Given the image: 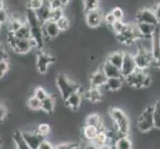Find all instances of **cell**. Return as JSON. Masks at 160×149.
I'll return each mask as SVG.
<instances>
[{"mask_svg":"<svg viewBox=\"0 0 160 149\" xmlns=\"http://www.w3.org/2000/svg\"><path fill=\"white\" fill-rule=\"evenodd\" d=\"M43 32H44V36H45V41H46V38L48 39H56L58 38L61 34V31L59 29V27L57 25L56 22L49 20L47 22H45L43 25Z\"/></svg>","mask_w":160,"mask_h":149,"instance_id":"cell-12","label":"cell"},{"mask_svg":"<svg viewBox=\"0 0 160 149\" xmlns=\"http://www.w3.org/2000/svg\"><path fill=\"white\" fill-rule=\"evenodd\" d=\"M135 25L140 36L144 38H151L158 27V26H154L151 24H147V23H135Z\"/></svg>","mask_w":160,"mask_h":149,"instance_id":"cell-18","label":"cell"},{"mask_svg":"<svg viewBox=\"0 0 160 149\" xmlns=\"http://www.w3.org/2000/svg\"><path fill=\"white\" fill-rule=\"evenodd\" d=\"M124 84H128L129 87L135 90H141L145 87H149L152 84L151 75L148 72H143L136 70L128 78L124 79Z\"/></svg>","mask_w":160,"mask_h":149,"instance_id":"cell-3","label":"cell"},{"mask_svg":"<svg viewBox=\"0 0 160 149\" xmlns=\"http://www.w3.org/2000/svg\"><path fill=\"white\" fill-rule=\"evenodd\" d=\"M60 1L62 3L63 7H67V6H69V4L71 3L72 0H60Z\"/></svg>","mask_w":160,"mask_h":149,"instance_id":"cell-49","label":"cell"},{"mask_svg":"<svg viewBox=\"0 0 160 149\" xmlns=\"http://www.w3.org/2000/svg\"><path fill=\"white\" fill-rule=\"evenodd\" d=\"M51 11L52 10L50 9V7H49L48 1H47V0H45V2H44V4H43V6L40 9H38L37 11H35V13L37 15L38 19H39V21L41 22L42 24H44L45 22L50 20Z\"/></svg>","mask_w":160,"mask_h":149,"instance_id":"cell-21","label":"cell"},{"mask_svg":"<svg viewBox=\"0 0 160 149\" xmlns=\"http://www.w3.org/2000/svg\"><path fill=\"white\" fill-rule=\"evenodd\" d=\"M159 26H160V20H159Z\"/></svg>","mask_w":160,"mask_h":149,"instance_id":"cell-53","label":"cell"},{"mask_svg":"<svg viewBox=\"0 0 160 149\" xmlns=\"http://www.w3.org/2000/svg\"><path fill=\"white\" fill-rule=\"evenodd\" d=\"M54 148H55V146L47 139H44L41 142V144L39 145V147H38V149H54Z\"/></svg>","mask_w":160,"mask_h":149,"instance_id":"cell-45","label":"cell"},{"mask_svg":"<svg viewBox=\"0 0 160 149\" xmlns=\"http://www.w3.org/2000/svg\"><path fill=\"white\" fill-rule=\"evenodd\" d=\"M81 149H98V148H97L95 145L92 144L91 142H89V143H88V144H86L84 147H82Z\"/></svg>","mask_w":160,"mask_h":149,"instance_id":"cell-48","label":"cell"},{"mask_svg":"<svg viewBox=\"0 0 160 149\" xmlns=\"http://www.w3.org/2000/svg\"><path fill=\"white\" fill-rule=\"evenodd\" d=\"M12 140L14 142L15 149H31L29 145L27 144L26 141L24 140L23 136H22L21 131H16L12 136Z\"/></svg>","mask_w":160,"mask_h":149,"instance_id":"cell-26","label":"cell"},{"mask_svg":"<svg viewBox=\"0 0 160 149\" xmlns=\"http://www.w3.org/2000/svg\"><path fill=\"white\" fill-rule=\"evenodd\" d=\"M114 149H133V142L129 135L118 136L114 142Z\"/></svg>","mask_w":160,"mask_h":149,"instance_id":"cell-22","label":"cell"},{"mask_svg":"<svg viewBox=\"0 0 160 149\" xmlns=\"http://www.w3.org/2000/svg\"><path fill=\"white\" fill-rule=\"evenodd\" d=\"M78 143L75 142H64L55 146V149H73Z\"/></svg>","mask_w":160,"mask_h":149,"instance_id":"cell-43","label":"cell"},{"mask_svg":"<svg viewBox=\"0 0 160 149\" xmlns=\"http://www.w3.org/2000/svg\"><path fill=\"white\" fill-rule=\"evenodd\" d=\"M136 23H147L154 26L159 25V21L156 18L153 10L149 8H142L138 10L135 14Z\"/></svg>","mask_w":160,"mask_h":149,"instance_id":"cell-9","label":"cell"},{"mask_svg":"<svg viewBox=\"0 0 160 149\" xmlns=\"http://www.w3.org/2000/svg\"><path fill=\"white\" fill-rule=\"evenodd\" d=\"M100 131H101V129H98L97 127H93V126L85 125L84 129H82V133H84L85 138L91 142L96 138Z\"/></svg>","mask_w":160,"mask_h":149,"instance_id":"cell-27","label":"cell"},{"mask_svg":"<svg viewBox=\"0 0 160 149\" xmlns=\"http://www.w3.org/2000/svg\"><path fill=\"white\" fill-rule=\"evenodd\" d=\"M33 96H34L35 97H37L39 101H43L44 98H46L49 93L47 92V91L44 89V87H37L36 89L34 90V92H33Z\"/></svg>","mask_w":160,"mask_h":149,"instance_id":"cell-35","label":"cell"},{"mask_svg":"<svg viewBox=\"0 0 160 149\" xmlns=\"http://www.w3.org/2000/svg\"><path fill=\"white\" fill-rule=\"evenodd\" d=\"M152 66H154L156 70H159L160 71V55H159V56L156 59H153Z\"/></svg>","mask_w":160,"mask_h":149,"instance_id":"cell-47","label":"cell"},{"mask_svg":"<svg viewBox=\"0 0 160 149\" xmlns=\"http://www.w3.org/2000/svg\"><path fill=\"white\" fill-rule=\"evenodd\" d=\"M119 70H120L121 77H122L123 79L128 78L129 75H131L133 72L136 71V66H135V62H134L133 54L124 51L123 62L121 64V67Z\"/></svg>","mask_w":160,"mask_h":149,"instance_id":"cell-10","label":"cell"},{"mask_svg":"<svg viewBox=\"0 0 160 149\" xmlns=\"http://www.w3.org/2000/svg\"><path fill=\"white\" fill-rule=\"evenodd\" d=\"M123 57H124V51H114L108 55L106 59L107 62L112 64L114 67L120 69L121 64L123 62Z\"/></svg>","mask_w":160,"mask_h":149,"instance_id":"cell-19","label":"cell"},{"mask_svg":"<svg viewBox=\"0 0 160 149\" xmlns=\"http://www.w3.org/2000/svg\"><path fill=\"white\" fill-rule=\"evenodd\" d=\"M4 8H6L5 7V1L4 0H0V10L4 9Z\"/></svg>","mask_w":160,"mask_h":149,"instance_id":"cell-50","label":"cell"},{"mask_svg":"<svg viewBox=\"0 0 160 149\" xmlns=\"http://www.w3.org/2000/svg\"><path fill=\"white\" fill-rule=\"evenodd\" d=\"M9 71V62L2 61L0 62V80H2Z\"/></svg>","mask_w":160,"mask_h":149,"instance_id":"cell-38","label":"cell"},{"mask_svg":"<svg viewBox=\"0 0 160 149\" xmlns=\"http://www.w3.org/2000/svg\"><path fill=\"white\" fill-rule=\"evenodd\" d=\"M22 136H23L24 140L26 141L27 144L29 145L31 149H38L41 142L45 139L43 136H41L39 133L35 131H21Z\"/></svg>","mask_w":160,"mask_h":149,"instance_id":"cell-11","label":"cell"},{"mask_svg":"<svg viewBox=\"0 0 160 149\" xmlns=\"http://www.w3.org/2000/svg\"><path fill=\"white\" fill-rule=\"evenodd\" d=\"M152 118L154 129L160 130V98L152 104Z\"/></svg>","mask_w":160,"mask_h":149,"instance_id":"cell-25","label":"cell"},{"mask_svg":"<svg viewBox=\"0 0 160 149\" xmlns=\"http://www.w3.org/2000/svg\"><path fill=\"white\" fill-rule=\"evenodd\" d=\"M133 57H134L136 70L147 72L152 67L153 58H152L151 53L147 52L141 48L136 47V53L133 55Z\"/></svg>","mask_w":160,"mask_h":149,"instance_id":"cell-6","label":"cell"},{"mask_svg":"<svg viewBox=\"0 0 160 149\" xmlns=\"http://www.w3.org/2000/svg\"><path fill=\"white\" fill-rule=\"evenodd\" d=\"M109 118L119 135H129L131 124L129 117L122 108L114 107L109 110Z\"/></svg>","mask_w":160,"mask_h":149,"instance_id":"cell-1","label":"cell"},{"mask_svg":"<svg viewBox=\"0 0 160 149\" xmlns=\"http://www.w3.org/2000/svg\"><path fill=\"white\" fill-rule=\"evenodd\" d=\"M56 61V58H55L52 54H50L49 52L45 51V50H41L39 51V53L37 54L36 56V68L38 70L40 74L45 75L50 66Z\"/></svg>","mask_w":160,"mask_h":149,"instance_id":"cell-7","label":"cell"},{"mask_svg":"<svg viewBox=\"0 0 160 149\" xmlns=\"http://www.w3.org/2000/svg\"><path fill=\"white\" fill-rule=\"evenodd\" d=\"M54 149H55V148H54Z\"/></svg>","mask_w":160,"mask_h":149,"instance_id":"cell-54","label":"cell"},{"mask_svg":"<svg viewBox=\"0 0 160 149\" xmlns=\"http://www.w3.org/2000/svg\"><path fill=\"white\" fill-rule=\"evenodd\" d=\"M45 0H25V8L28 10H32V11H37L38 9H40Z\"/></svg>","mask_w":160,"mask_h":149,"instance_id":"cell-30","label":"cell"},{"mask_svg":"<svg viewBox=\"0 0 160 149\" xmlns=\"http://www.w3.org/2000/svg\"><path fill=\"white\" fill-rule=\"evenodd\" d=\"M137 129L139 130L140 133H149L150 131L154 129L152 118V104L141 109L138 118H137Z\"/></svg>","mask_w":160,"mask_h":149,"instance_id":"cell-5","label":"cell"},{"mask_svg":"<svg viewBox=\"0 0 160 149\" xmlns=\"http://www.w3.org/2000/svg\"><path fill=\"white\" fill-rule=\"evenodd\" d=\"M108 78L104 74L102 73V71L100 69L96 70L90 76V85L91 87H97V89H102L106 85Z\"/></svg>","mask_w":160,"mask_h":149,"instance_id":"cell-14","label":"cell"},{"mask_svg":"<svg viewBox=\"0 0 160 149\" xmlns=\"http://www.w3.org/2000/svg\"><path fill=\"white\" fill-rule=\"evenodd\" d=\"M56 87L63 101H65L73 92L81 91V86L74 80H72L68 75L61 73L56 78Z\"/></svg>","mask_w":160,"mask_h":149,"instance_id":"cell-2","label":"cell"},{"mask_svg":"<svg viewBox=\"0 0 160 149\" xmlns=\"http://www.w3.org/2000/svg\"><path fill=\"white\" fill-rule=\"evenodd\" d=\"M8 114V109L4 104L0 103V124L4 122V120L6 119Z\"/></svg>","mask_w":160,"mask_h":149,"instance_id":"cell-42","label":"cell"},{"mask_svg":"<svg viewBox=\"0 0 160 149\" xmlns=\"http://www.w3.org/2000/svg\"><path fill=\"white\" fill-rule=\"evenodd\" d=\"M123 86H124L123 78H121V77L120 78H110L107 80V82H106V85H104L103 89L108 92H114L122 89Z\"/></svg>","mask_w":160,"mask_h":149,"instance_id":"cell-15","label":"cell"},{"mask_svg":"<svg viewBox=\"0 0 160 149\" xmlns=\"http://www.w3.org/2000/svg\"><path fill=\"white\" fill-rule=\"evenodd\" d=\"M55 106H56L55 98L50 95L41 101V110L47 114H52L55 112Z\"/></svg>","mask_w":160,"mask_h":149,"instance_id":"cell-23","label":"cell"},{"mask_svg":"<svg viewBox=\"0 0 160 149\" xmlns=\"http://www.w3.org/2000/svg\"><path fill=\"white\" fill-rule=\"evenodd\" d=\"M82 102V92L81 91L73 92L64 101L65 106L69 109L74 110V112L78 110L81 107Z\"/></svg>","mask_w":160,"mask_h":149,"instance_id":"cell-13","label":"cell"},{"mask_svg":"<svg viewBox=\"0 0 160 149\" xmlns=\"http://www.w3.org/2000/svg\"><path fill=\"white\" fill-rule=\"evenodd\" d=\"M110 12L113 15V17L115 18V20H118V21H122L124 18V12L122 8L120 7H114L110 10Z\"/></svg>","mask_w":160,"mask_h":149,"instance_id":"cell-37","label":"cell"},{"mask_svg":"<svg viewBox=\"0 0 160 149\" xmlns=\"http://www.w3.org/2000/svg\"><path fill=\"white\" fill-rule=\"evenodd\" d=\"M117 21L115 20V18L113 17V15L112 14V12H108L107 14H104V16H103V23L106 24L107 26H108L109 28L112 27V25L114 23V22Z\"/></svg>","mask_w":160,"mask_h":149,"instance_id":"cell-40","label":"cell"},{"mask_svg":"<svg viewBox=\"0 0 160 149\" xmlns=\"http://www.w3.org/2000/svg\"><path fill=\"white\" fill-rule=\"evenodd\" d=\"M47 1H48L49 7H50L51 10H57V9L64 8L60 0H47Z\"/></svg>","mask_w":160,"mask_h":149,"instance_id":"cell-41","label":"cell"},{"mask_svg":"<svg viewBox=\"0 0 160 149\" xmlns=\"http://www.w3.org/2000/svg\"><path fill=\"white\" fill-rule=\"evenodd\" d=\"M1 30H2V25L0 24V32H1Z\"/></svg>","mask_w":160,"mask_h":149,"instance_id":"cell-51","label":"cell"},{"mask_svg":"<svg viewBox=\"0 0 160 149\" xmlns=\"http://www.w3.org/2000/svg\"><path fill=\"white\" fill-rule=\"evenodd\" d=\"M82 96H85V97L91 102H101L103 98V95L102 89H97V87H90L86 92L82 93Z\"/></svg>","mask_w":160,"mask_h":149,"instance_id":"cell-17","label":"cell"},{"mask_svg":"<svg viewBox=\"0 0 160 149\" xmlns=\"http://www.w3.org/2000/svg\"><path fill=\"white\" fill-rule=\"evenodd\" d=\"M0 147H1V141H0Z\"/></svg>","mask_w":160,"mask_h":149,"instance_id":"cell-52","label":"cell"},{"mask_svg":"<svg viewBox=\"0 0 160 149\" xmlns=\"http://www.w3.org/2000/svg\"><path fill=\"white\" fill-rule=\"evenodd\" d=\"M82 8L84 12H89L91 10L100 8V2L101 0H82Z\"/></svg>","mask_w":160,"mask_h":149,"instance_id":"cell-29","label":"cell"},{"mask_svg":"<svg viewBox=\"0 0 160 149\" xmlns=\"http://www.w3.org/2000/svg\"><path fill=\"white\" fill-rule=\"evenodd\" d=\"M37 132L44 138H46L51 133V126L48 123H40L37 127Z\"/></svg>","mask_w":160,"mask_h":149,"instance_id":"cell-34","label":"cell"},{"mask_svg":"<svg viewBox=\"0 0 160 149\" xmlns=\"http://www.w3.org/2000/svg\"><path fill=\"white\" fill-rule=\"evenodd\" d=\"M65 16V12H64V8L62 9H57V10H52L51 11V16H50V20L57 22L59 19H61Z\"/></svg>","mask_w":160,"mask_h":149,"instance_id":"cell-36","label":"cell"},{"mask_svg":"<svg viewBox=\"0 0 160 149\" xmlns=\"http://www.w3.org/2000/svg\"><path fill=\"white\" fill-rule=\"evenodd\" d=\"M86 23L88 27H90L91 29H97L98 27H101L103 23V11L102 9L97 8L91 10L89 12H86Z\"/></svg>","mask_w":160,"mask_h":149,"instance_id":"cell-8","label":"cell"},{"mask_svg":"<svg viewBox=\"0 0 160 149\" xmlns=\"http://www.w3.org/2000/svg\"><path fill=\"white\" fill-rule=\"evenodd\" d=\"M152 10H153L154 14H155L156 18H157L158 21H159V20H160V2L157 3V4L155 5V7H154V9H152Z\"/></svg>","mask_w":160,"mask_h":149,"instance_id":"cell-46","label":"cell"},{"mask_svg":"<svg viewBox=\"0 0 160 149\" xmlns=\"http://www.w3.org/2000/svg\"><path fill=\"white\" fill-rule=\"evenodd\" d=\"M86 125H91L102 130L104 128V121L98 113H91L86 118Z\"/></svg>","mask_w":160,"mask_h":149,"instance_id":"cell-20","label":"cell"},{"mask_svg":"<svg viewBox=\"0 0 160 149\" xmlns=\"http://www.w3.org/2000/svg\"><path fill=\"white\" fill-rule=\"evenodd\" d=\"M12 35L15 38H17V39H31V31H30L29 26L26 23L22 25Z\"/></svg>","mask_w":160,"mask_h":149,"instance_id":"cell-28","label":"cell"},{"mask_svg":"<svg viewBox=\"0 0 160 149\" xmlns=\"http://www.w3.org/2000/svg\"><path fill=\"white\" fill-rule=\"evenodd\" d=\"M126 27H128V23H125V22H123V21L117 20L112 25L110 29L112 30V32L114 33L115 35H119V34H121V33H122L126 29Z\"/></svg>","mask_w":160,"mask_h":149,"instance_id":"cell-33","label":"cell"},{"mask_svg":"<svg viewBox=\"0 0 160 149\" xmlns=\"http://www.w3.org/2000/svg\"><path fill=\"white\" fill-rule=\"evenodd\" d=\"M92 144L95 145L97 148L100 149L101 147L104 146L108 144V132H107V129L103 128L102 129L100 132H98V134L97 135V137L92 141H91Z\"/></svg>","mask_w":160,"mask_h":149,"instance_id":"cell-24","label":"cell"},{"mask_svg":"<svg viewBox=\"0 0 160 149\" xmlns=\"http://www.w3.org/2000/svg\"><path fill=\"white\" fill-rule=\"evenodd\" d=\"M56 23H57V25L59 27L61 33H62V32H67L71 28V20L66 15L63 16V17L61 18V19H59L56 22Z\"/></svg>","mask_w":160,"mask_h":149,"instance_id":"cell-31","label":"cell"},{"mask_svg":"<svg viewBox=\"0 0 160 149\" xmlns=\"http://www.w3.org/2000/svg\"><path fill=\"white\" fill-rule=\"evenodd\" d=\"M27 107H28L29 109L33 110V112L41 110V101H39L34 96H32L27 99Z\"/></svg>","mask_w":160,"mask_h":149,"instance_id":"cell-32","label":"cell"},{"mask_svg":"<svg viewBox=\"0 0 160 149\" xmlns=\"http://www.w3.org/2000/svg\"><path fill=\"white\" fill-rule=\"evenodd\" d=\"M10 18V14L8 13V10L6 8L0 10V24L2 26L6 25L7 22L9 21Z\"/></svg>","mask_w":160,"mask_h":149,"instance_id":"cell-39","label":"cell"},{"mask_svg":"<svg viewBox=\"0 0 160 149\" xmlns=\"http://www.w3.org/2000/svg\"><path fill=\"white\" fill-rule=\"evenodd\" d=\"M101 70L102 71V73L104 74V76L107 77L108 79L110 78H120L121 74H120V70L117 67H114L112 64H109L107 61L102 64L101 66ZM122 78V77H121Z\"/></svg>","mask_w":160,"mask_h":149,"instance_id":"cell-16","label":"cell"},{"mask_svg":"<svg viewBox=\"0 0 160 149\" xmlns=\"http://www.w3.org/2000/svg\"><path fill=\"white\" fill-rule=\"evenodd\" d=\"M2 61H8V53L5 47L2 45V43L0 42V62Z\"/></svg>","mask_w":160,"mask_h":149,"instance_id":"cell-44","label":"cell"},{"mask_svg":"<svg viewBox=\"0 0 160 149\" xmlns=\"http://www.w3.org/2000/svg\"><path fill=\"white\" fill-rule=\"evenodd\" d=\"M7 42L10 48L13 50V52L18 55H27L33 49H35L34 44L31 39H17L12 34H8V33Z\"/></svg>","mask_w":160,"mask_h":149,"instance_id":"cell-4","label":"cell"}]
</instances>
